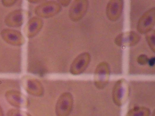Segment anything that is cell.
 Wrapping results in <instances>:
<instances>
[{
  "mask_svg": "<svg viewBox=\"0 0 155 116\" xmlns=\"http://www.w3.org/2000/svg\"><path fill=\"white\" fill-rule=\"evenodd\" d=\"M54 10V7L51 5H46L43 7L42 9L43 13L45 14H47L51 12H53Z\"/></svg>",
  "mask_w": 155,
  "mask_h": 116,
  "instance_id": "4",
  "label": "cell"
},
{
  "mask_svg": "<svg viewBox=\"0 0 155 116\" xmlns=\"http://www.w3.org/2000/svg\"><path fill=\"white\" fill-rule=\"evenodd\" d=\"M151 40L152 43L154 44H155V37L154 36H152L151 37Z\"/></svg>",
  "mask_w": 155,
  "mask_h": 116,
  "instance_id": "7",
  "label": "cell"
},
{
  "mask_svg": "<svg viewBox=\"0 0 155 116\" xmlns=\"http://www.w3.org/2000/svg\"><path fill=\"white\" fill-rule=\"evenodd\" d=\"M83 55H80L71 64V72L74 75H78L83 71L86 64V60Z\"/></svg>",
  "mask_w": 155,
  "mask_h": 116,
  "instance_id": "2",
  "label": "cell"
},
{
  "mask_svg": "<svg viewBox=\"0 0 155 116\" xmlns=\"http://www.w3.org/2000/svg\"><path fill=\"white\" fill-rule=\"evenodd\" d=\"M155 57H152L148 60V64L150 67L153 66L155 64Z\"/></svg>",
  "mask_w": 155,
  "mask_h": 116,
  "instance_id": "5",
  "label": "cell"
},
{
  "mask_svg": "<svg viewBox=\"0 0 155 116\" xmlns=\"http://www.w3.org/2000/svg\"><path fill=\"white\" fill-rule=\"evenodd\" d=\"M73 103V96L71 93L65 92L59 97L56 105L57 116H68L71 112Z\"/></svg>",
  "mask_w": 155,
  "mask_h": 116,
  "instance_id": "1",
  "label": "cell"
},
{
  "mask_svg": "<svg viewBox=\"0 0 155 116\" xmlns=\"http://www.w3.org/2000/svg\"><path fill=\"white\" fill-rule=\"evenodd\" d=\"M82 5L80 3L77 4V5L74 6V7L72 8V11L74 14H79L82 9Z\"/></svg>",
  "mask_w": 155,
  "mask_h": 116,
  "instance_id": "3",
  "label": "cell"
},
{
  "mask_svg": "<svg viewBox=\"0 0 155 116\" xmlns=\"http://www.w3.org/2000/svg\"><path fill=\"white\" fill-rule=\"evenodd\" d=\"M152 18L151 17H149L147 18L146 20L144 23V25L147 26L149 25L152 22Z\"/></svg>",
  "mask_w": 155,
  "mask_h": 116,
  "instance_id": "6",
  "label": "cell"
}]
</instances>
